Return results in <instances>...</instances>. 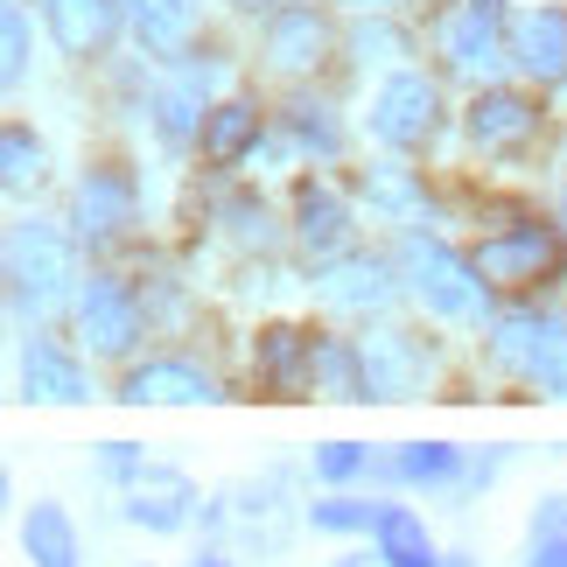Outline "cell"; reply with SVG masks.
<instances>
[{"mask_svg":"<svg viewBox=\"0 0 567 567\" xmlns=\"http://www.w3.org/2000/svg\"><path fill=\"white\" fill-rule=\"evenodd\" d=\"M231 8H259V0H231Z\"/></svg>","mask_w":567,"mask_h":567,"instance_id":"38","label":"cell"},{"mask_svg":"<svg viewBox=\"0 0 567 567\" xmlns=\"http://www.w3.org/2000/svg\"><path fill=\"white\" fill-rule=\"evenodd\" d=\"M259 141V105H246V99H225L217 113H204V155L217 162V168H231L246 147Z\"/></svg>","mask_w":567,"mask_h":567,"instance_id":"21","label":"cell"},{"mask_svg":"<svg viewBox=\"0 0 567 567\" xmlns=\"http://www.w3.org/2000/svg\"><path fill=\"white\" fill-rule=\"evenodd\" d=\"M204 78H210V71H189L176 92H162V99H155V113H162V141H176V147H183V141L196 134V92H204Z\"/></svg>","mask_w":567,"mask_h":567,"instance_id":"26","label":"cell"},{"mask_svg":"<svg viewBox=\"0 0 567 567\" xmlns=\"http://www.w3.org/2000/svg\"><path fill=\"white\" fill-rule=\"evenodd\" d=\"M0 183H8L14 196L29 183H42V141L29 134V126H8V134H0Z\"/></svg>","mask_w":567,"mask_h":567,"instance_id":"24","label":"cell"},{"mask_svg":"<svg viewBox=\"0 0 567 567\" xmlns=\"http://www.w3.org/2000/svg\"><path fill=\"white\" fill-rule=\"evenodd\" d=\"M400 274L413 280V295L442 322H484V274H476V259H455L442 238L406 231L400 238Z\"/></svg>","mask_w":567,"mask_h":567,"instance_id":"1","label":"cell"},{"mask_svg":"<svg viewBox=\"0 0 567 567\" xmlns=\"http://www.w3.org/2000/svg\"><path fill=\"white\" fill-rule=\"evenodd\" d=\"M539 134V105L526 92H476L470 105V141L484 147V155H518Z\"/></svg>","mask_w":567,"mask_h":567,"instance_id":"8","label":"cell"},{"mask_svg":"<svg viewBox=\"0 0 567 567\" xmlns=\"http://www.w3.org/2000/svg\"><path fill=\"white\" fill-rule=\"evenodd\" d=\"M71 225H78V238H120L134 225V183L120 168H92L71 196Z\"/></svg>","mask_w":567,"mask_h":567,"instance_id":"9","label":"cell"},{"mask_svg":"<svg viewBox=\"0 0 567 567\" xmlns=\"http://www.w3.org/2000/svg\"><path fill=\"white\" fill-rule=\"evenodd\" d=\"M442 50H449L455 71H491V63L505 56V0H470V8L449 21Z\"/></svg>","mask_w":567,"mask_h":567,"instance_id":"10","label":"cell"},{"mask_svg":"<svg viewBox=\"0 0 567 567\" xmlns=\"http://www.w3.org/2000/svg\"><path fill=\"white\" fill-rule=\"evenodd\" d=\"M126 14H134V35L155 56H176L183 42L196 35V8H189V0H126Z\"/></svg>","mask_w":567,"mask_h":567,"instance_id":"20","label":"cell"},{"mask_svg":"<svg viewBox=\"0 0 567 567\" xmlns=\"http://www.w3.org/2000/svg\"><path fill=\"white\" fill-rule=\"evenodd\" d=\"M364 196H372L379 210L406 217L413 204H421V183H413V176H400V168H372V176H364Z\"/></svg>","mask_w":567,"mask_h":567,"instance_id":"28","label":"cell"},{"mask_svg":"<svg viewBox=\"0 0 567 567\" xmlns=\"http://www.w3.org/2000/svg\"><path fill=\"white\" fill-rule=\"evenodd\" d=\"M42 14H50L63 56H99L120 29V0H42Z\"/></svg>","mask_w":567,"mask_h":567,"instance_id":"12","label":"cell"},{"mask_svg":"<svg viewBox=\"0 0 567 567\" xmlns=\"http://www.w3.org/2000/svg\"><path fill=\"white\" fill-rule=\"evenodd\" d=\"M526 567H567V539H560V533H554V539H539Z\"/></svg>","mask_w":567,"mask_h":567,"instance_id":"34","label":"cell"},{"mask_svg":"<svg viewBox=\"0 0 567 567\" xmlns=\"http://www.w3.org/2000/svg\"><path fill=\"white\" fill-rule=\"evenodd\" d=\"M189 567H225V554H204V560H189Z\"/></svg>","mask_w":567,"mask_h":567,"instance_id":"37","label":"cell"},{"mask_svg":"<svg viewBox=\"0 0 567 567\" xmlns=\"http://www.w3.org/2000/svg\"><path fill=\"white\" fill-rule=\"evenodd\" d=\"M78 330L92 343L99 358H126L141 337V301L134 288H120V280H92V288L78 295Z\"/></svg>","mask_w":567,"mask_h":567,"instance_id":"6","label":"cell"},{"mask_svg":"<svg viewBox=\"0 0 567 567\" xmlns=\"http://www.w3.org/2000/svg\"><path fill=\"white\" fill-rule=\"evenodd\" d=\"M295 238L309 252H337L343 238H351V210H343L322 183H301L295 189Z\"/></svg>","mask_w":567,"mask_h":567,"instance_id":"19","label":"cell"},{"mask_svg":"<svg viewBox=\"0 0 567 567\" xmlns=\"http://www.w3.org/2000/svg\"><path fill=\"white\" fill-rule=\"evenodd\" d=\"M351 42H358V56H372V50H400V35H392V29H358Z\"/></svg>","mask_w":567,"mask_h":567,"instance_id":"36","label":"cell"},{"mask_svg":"<svg viewBox=\"0 0 567 567\" xmlns=\"http://www.w3.org/2000/svg\"><path fill=\"white\" fill-rule=\"evenodd\" d=\"M343 567H364V560H343Z\"/></svg>","mask_w":567,"mask_h":567,"instance_id":"39","label":"cell"},{"mask_svg":"<svg viewBox=\"0 0 567 567\" xmlns=\"http://www.w3.org/2000/svg\"><path fill=\"white\" fill-rule=\"evenodd\" d=\"M497 358L512 364L518 379L547 385L554 400H567V316H533L518 309L497 322Z\"/></svg>","mask_w":567,"mask_h":567,"instance_id":"3","label":"cell"},{"mask_svg":"<svg viewBox=\"0 0 567 567\" xmlns=\"http://www.w3.org/2000/svg\"><path fill=\"white\" fill-rule=\"evenodd\" d=\"M120 400H134V406H196V400H217V385H210V372H196V364H141V372H126Z\"/></svg>","mask_w":567,"mask_h":567,"instance_id":"14","label":"cell"},{"mask_svg":"<svg viewBox=\"0 0 567 567\" xmlns=\"http://www.w3.org/2000/svg\"><path fill=\"white\" fill-rule=\"evenodd\" d=\"M105 470H113V476H134V470H141L134 442H113V449H105Z\"/></svg>","mask_w":567,"mask_h":567,"instance_id":"35","label":"cell"},{"mask_svg":"<svg viewBox=\"0 0 567 567\" xmlns=\"http://www.w3.org/2000/svg\"><path fill=\"white\" fill-rule=\"evenodd\" d=\"M0 42H8V63H0V71H8V84H21V71H29V21H21V8L0 14Z\"/></svg>","mask_w":567,"mask_h":567,"instance_id":"32","label":"cell"},{"mask_svg":"<svg viewBox=\"0 0 567 567\" xmlns=\"http://www.w3.org/2000/svg\"><path fill=\"white\" fill-rule=\"evenodd\" d=\"M21 392H29V400H50V406H78V400H92L84 372L56 351V343H29V351H21Z\"/></svg>","mask_w":567,"mask_h":567,"instance_id":"16","label":"cell"},{"mask_svg":"<svg viewBox=\"0 0 567 567\" xmlns=\"http://www.w3.org/2000/svg\"><path fill=\"white\" fill-rule=\"evenodd\" d=\"M21 547H29L35 567H78V533H71V518H63L56 505H35V512H29Z\"/></svg>","mask_w":567,"mask_h":567,"instance_id":"23","label":"cell"},{"mask_svg":"<svg viewBox=\"0 0 567 567\" xmlns=\"http://www.w3.org/2000/svg\"><path fill=\"white\" fill-rule=\"evenodd\" d=\"M476 274L497 288H526V280H554L560 274V238L547 225H518L476 246Z\"/></svg>","mask_w":567,"mask_h":567,"instance_id":"4","label":"cell"},{"mask_svg":"<svg viewBox=\"0 0 567 567\" xmlns=\"http://www.w3.org/2000/svg\"><path fill=\"white\" fill-rule=\"evenodd\" d=\"M322 301L330 309H343V316H364V309H385L392 301V267L385 259H343V267H330L322 274Z\"/></svg>","mask_w":567,"mask_h":567,"instance_id":"15","label":"cell"},{"mask_svg":"<svg viewBox=\"0 0 567 567\" xmlns=\"http://www.w3.org/2000/svg\"><path fill=\"white\" fill-rule=\"evenodd\" d=\"M316 379L330 385V400H364V358L343 343H316Z\"/></svg>","mask_w":567,"mask_h":567,"instance_id":"25","label":"cell"},{"mask_svg":"<svg viewBox=\"0 0 567 567\" xmlns=\"http://www.w3.org/2000/svg\"><path fill=\"white\" fill-rule=\"evenodd\" d=\"M189 505H196L189 476H176V470H147L141 491H134V505H126V518H134V526H147V533H176L183 518H189Z\"/></svg>","mask_w":567,"mask_h":567,"instance_id":"18","label":"cell"},{"mask_svg":"<svg viewBox=\"0 0 567 567\" xmlns=\"http://www.w3.org/2000/svg\"><path fill=\"white\" fill-rule=\"evenodd\" d=\"M252 364H259V379H267L274 392H295L301 379L316 372V337L295 330V322H274V330H259Z\"/></svg>","mask_w":567,"mask_h":567,"instance_id":"13","label":"cell"},{"mask_svg":"<svg viewBox=\"0 0 567 567\" xmlns=\"http://www.w3.org/2000/svg\"><path fill=\"white\" fill-rule=\"evenodd\" d=\"M364 463H372V455H364L358 442H330V449H322V455H316V470H322V476H330V484H343V476H358Z\"/></svg>","mask_w":567,"mask_h":567,"instance_id":"33","label":"cell"},{"mask_svg":"<svg viewBox=\"0 0 567 567\" xmlns=\"http://www.w3.org/2000/svg\"><path fill=\"white\" fill-rule=\"evenodd\" d=\"M358 358H364V400H413V392H421V379H427L421 343L400 337V330L364 337Z\"/></svg>","mask_w":567,"mask_h":567,"instance_id":"7","label":"cell"},{"mask_svg":"<svg viewBox=\"0 0 567 567\" xmlns=\"http://www.w3.org/2000/svg\"><path fill=\"white\" fill-rule=\"evenodd\" d=\"M379 560L385 567H434V547H427V526L413 512H400V505H385L379 512Z\"/></svg>","mask_w":567,"mask_h":567,"instance_id":"22","label":"cell"},{"mask_svg":"<svg viewBox=\"0 0 567 567\" xmlns=\"http://www.w3.org/2000/svg\"><path fill=\"white\" fill-rule=\"evenodd\" d=\"M225 217H231V238H238V246H267V238H274V217H267L259 196H238Z\"/></svg>","mask_w":567,"mask_h":567,"instance_id":"31","label":"cell"},{"mask_svg":"<svg viewBox=\"0 0 567 567\" xmlns=\"http://www.w3.org/2000/svg\"><path fill=\"white\" fill-rule=\"evenodd\" d=\"M63 288H71V238H63L56 225H42V217H29V225L8 231V301L14 316H50Z\"/></svg>","mask_w":567,"mask_h":567,"instance_id":"2","label":"cell"},{"mask_svg":"<svg viewBox=\"0 0 567 567\" xmlns=\"http://www.w3.org/2000/svg\"><path fill=\"white\" fill-rule=\"evenodd\" d=\"M400 476L406 484H442V476H455V449L449 442H413L400 455Z\"/></svg>","mask_w":567,"mask_h":567,"instance_id":"27","label":"cell"},{"mask_svg":"<svg viewBox=\"0 0 567 567\" xmlns=\"http://www.w3.org/2000/svg\"><path fill=\"white\" fill-rule=\"evenodd\" d=\"M295 134H301V147H316V155H337V147H343L337 120H330V105H309V99L295 105Z\"/></svg>","mask_w":567,"mask_h":567,"instance_id":"30","label":"cell"},{"mask_svg":"<svg viewBox=\"0 0 567 567\" xmlns=\"http://www.w3.org/2000/svg\"><path fill=\"white\" fill-rule=\"evenodd\" d=\"M512 56H518V71H526V78L560 84V78H567V14H560V8H533V14H518V29H512Z\"/></svg>","mask_w":567,"mask_h":567,"instance_id":"11","label":"cell"},{"mask_svg":"<svg viewBox=\"0 0 567 567\" xmlns=\"http://www.w3.org/2000/svg\"><path fill=\"white\" fill-rule=\"evenodd\" d=\"M379 512L385 505H358V497H330V505H316L309 518L322 533H364V526H379Z\"/></svg>","mask_w":567,"mask_h":567,"instance_id":"29","label":"cell"},{"mask_svg":"<svg viewBox=\"0 0 567 567\" xmlns=\"http://www.w3.org/2000/svg\"><path fill=\"white\" fill-rule=\"evenodd\" d=\"M560 217H567V196H560Z\"/></svg>","mask_w":567,"mask_h":567,"instance_id":"40","label":"cell"},{"mask_svg":"<svg viewBox=\"0 0 567 567\" xmlns=\"http://www.w3.org/2000/svg\"><path fill=\"white\" fill-rule=\"evenodd\" d=\"M434 113H442V92L421 71H400V78H385V92L372 105V134L385 147H421L434 134Z\"/></svg>","mask_w":567,"mask_h":567,"instance_id":"5","label":"cell"},{"mask_svg":"<svg viewBox=\"0 0 567 567\" xmlns=\"http://www.w3.org/2000/svg\"><path fill=\"white\" fill-rule=\"evenodd\" d=\"M330 50V21H322L316 8H288L267 21V56L280 63V71H309V63Z\"/></svg>","mask_w":567,"mask_h":567,"instance_id":"17","label":"cell"}]
</instances>
